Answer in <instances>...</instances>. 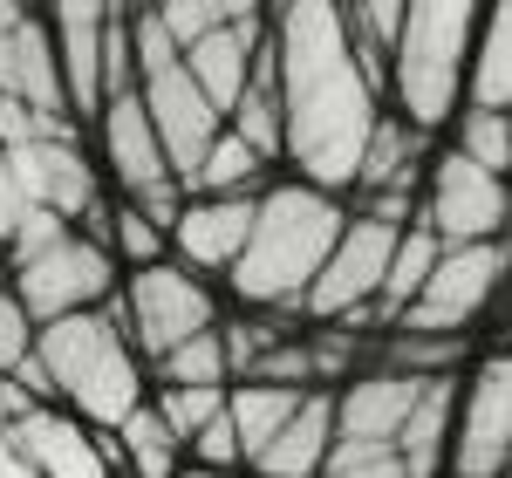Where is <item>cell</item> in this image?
<instances>
[{
	"instance_id": "obj_1",
	"label": "cell",
	"mask_w": 512,
	"mask_h": 478,
	"mask_svg": "<svg viewBox=\"0 0 512 478\" xmlns=\"http://www.w3.org/2000/svg\"><path fill=\"white\" fill-rule=\"evenodd\" d=\"M274 82H280V158L294 164L301 185L328 199L355 192V171L369 151V130L383 117L376 82L355 69L342 7H274Z\"/></svg>"
},
{
	"instance_id": "obj_2",
	"label": "cell",
	"mask_w": 512,
	"mask_h": 478,
	"mask_svg": "<svg viewBox=\"0 0 512 478\" xmlns=\"http://www.w3.org/2000/svg\"><path fill=\"white\" fill-rule=\"evenodd\" d=\"M349 226V205L301 185V178H280L260 192V212H253V233H246V253H239L233 294L246 308H267L274 321H294L308 308V287L328 267L335 239Z\"/></svg>"
},
{
	"instance_id": "obj_3",
	"label": "cell",
	"mask_w": 512,
	"mask_h": 478,
	"mask_svg": "<svg viewBox=\"0 0 512 478\" xmlns=\"http://www.w3.org/2000/svg\"><path fill=\"white\" fill-rule=\"evenodd\" d=\"M35 356L55 383V403L69 417H82L89 431H117L144 403V362L123 335V301H103L89 315L35 328Z\"/></svg>"
},
{
	"instance_id": "obj_4",
	"label": "cell",
	"mask_w": 512,
	"mask_h": 478,
	"mask_svg": "<svg viewBox=\"0 0 512 478\" xmlns=\"http://www.w3.org/2000/svg\"><path fill=\"white\" fill-rule=\"evenodd\" d=\"M478 14L472 0H424V7H403V35L390 48V96L396 123H410L417 137H431L444 123H458L465 103V76H472V41H478Z\"/></svg>"
},
{
	"instance_id": "obj_5",
	"label": "cell",
	"mask_w": 512,
	"mask_h": 478,
	"mask_svg": "<svg viewBox=\"0 0 512 478\" xmlns=\"http://www.w3.org/2000/svg\"><path fill=\"white\" fill-rule=\"evenodd\" d=\"M0 267H7V294L28 308L35 328L69 321V315H89V308L117 301V287H123L110 246L82 239L76 226L55 239V246H41V253H28V260H0Z\"/></svg>"
},
{
	"instance_id": "obj_6",
	"label": "cell",
	"mask_w": 512,
	"mask_h": 478,
	"mask_svg": "<svg viewBox=\"0 0 512 478\" xmlns=\"http://www.w3.org/2000/svg\"><path fill=\"white\" fill-rule=\"evenodd\" d=\"M123 301V335L137 362H164L171 349H185L192 335H212L219 328V294L192 274V267H144L117 287Z\"/></svg>"
},
{
	"instance_id": "obj_7",
	"label": "cell",
	"mask_w": 512,
	"mask_h": 478,
	"mask_svg": "<svg viewBox=\"0 0 512 478\" xmlns=\"http://www.w3.org/2000/svg\"><path fill=\"white\" fill-rule=\"evenodd\" d=\"M512 280V239H485V246H444L437 253L431 280H424V294L403 308L396 328H410V335H465L499 294H506Z\"/></svg>"
},
{
	"instance_id": "obj_8",
	"label": "cell",
	"mask_w": 512,
	"mask_h": 478,
	"mask_svg": "<svg viewBox=\"0 0 512 478\" xmlns=\"http://www.w3.org/2000/svg\"><path fill=\"white\" fill-rule=\"evenodd\" d=\"M417 219L437 233V246H485V239H506L512 226V185L478 171L472 158L444 151L417 192Z\"/></svg>"
},
{
	"instance_id": "obj_9",
	"label": "cell",
	"mask_w": 512,
	"mask_h": 478,
	"mask_svg": "<svg viewBox=\"0 0 512 478\" xmlns=\"http://www.w3.org/2000/svg\"><path fill=\"white\" fill-rule=\"evenodd\" d=\"M512 458V349L485 356L451 417V478H499Z\"/></svg>"
},
{
	"instance_id": "obj_10",
	"label": "cell",
	"mask_w": 512,
	"mask_h": 478,
	"mask_svg": "<svg viewBox=\"0 0 512 478\" xmlns=\"http://www.w3.org/2000/svg\"><path fill=\"white\" fill-rule=\"evenodd\" d=\"M390 253H396V226H376V219L349 212V226L335 239L328 267L315 274L301 315L308 321H349V315H362V308H376L383 274H390Z\"/></svg>"
},
{
	"instance_id": "obj_11",
	"label": "cell",
	"mask_w": 512,
	"mask_h": 478,
	"mask_svg": "<svg viewBox=\"0 0 512 478\" xmlns=\"http://www.w3.org/2000/svg\"><path fill=\"white\" fill-rule=\"evenodd\" d=\"M0 158L14 164V178H21L28 205L55 212L62 226H82V219H89V212L103 205V178H96V164H89V151H82V130L41 137V144L0 151Z\"/></svg>"
},
{
	"instance_id": "obj_12",
	"label": "cell",
	"mask_w": 512,
	"mask_h": 478,
	"mask_svg": "<svg viewBox=\"0 0 512 478\" xmlns=\"http://www.w3.org/2000/svg\"><path fill=\"white\" fill-rule=\"evenodd\" d=\"M7 438L21 444V458L41 478H117L123 451L110 431H89L82 417H69L62 403H41L21 424H7Z\"/></svg>"
},
{
	"instance_id": "obj_13",
	"label": "cell",
	"mask_w": 512,
	"mask_h": 478,
	"mask_svg": "<svg viewBox=\"0 0 512 478\" xmlns=\"http://www.w3.org/2000/svg\"><path fill=\"white\" fill-rule=\"evenodd\" d=\"M0 96L28 103L41 117H69L62 103V76H55V41H48V14L0 0ZM76 123V117H69Z\"/></svg>"
},
{
	"instance_id": "obj_14",
	"label": "cell",
	"mask_w": 512,
	"mask_h": 478,
	"mask_svg": "<svg viewBox=\"0 0 512 478\" xmlns=\"http://www.w3.org/2000/svg\"><path fill=\"white\" fill-rule=\"evenodd\" d=\"M417 397H424L417 376H396V369L355 376L349 390H335V444H355V451H396V438H403Z\"/></svg>"
},
{
	"instance_id": "obj_15",
	"label": "cell",
	"mask_w": 512,
	"mask_h": 478,
	"mask_svg": "<svg viewBox=\"0 0 512 478\" xmlns=\"http://www.w3.org/2000/svg\"><path fill=\"white\" fill-rule=\"evenodd\" d=\"M260 48H267V7H233L226 28H212L198 48H185V69H192V82L205 89V103H212L219 117H233V110H239Z\"/></svg>"
},
{
	"instance_id": "obj_16",
	"label": "cell",
	"mask_w": 512,
	"mask_h": 478,
	"mask_svg": "<svg viewBox=\"0 0 512 478\" xmlns=\"http://www.w3.org/2000/svg\"><path fill=\"white\" fill-rule=\"evenodd\" d=\"M96 137H103V164H110V178H117L123 199H151V192H171V185H178L171 164H164V144H158V130H151V117H144V96H137V89L103 103Z\"/></svg>"
},
{
	"instance_id": "obj_17",
	"label": "cell",
	"mask_w": 512,
	"mask_h": 478,
	"mask_svg": "<svg viewBox=\"0 0 512 478\" xmlns=\"http://www.w3.org/2000/svg\"><path fill=\"white\" fill-rule=\"evenodd\" d=\"M253 212H260V199H185L178 226H171L178 267H192L198 280L233 274L246 253V233H253Z\"/></svg>"
},
{
	"instance_id": "obj_18",
	"label": "cell",
	"mask_w": 512,
	"mask_h": 478,
	"mask_svg": "<svg viewBox=\"0 0 512 478\" xmlns=\"http://www.w3.org/2000/svg\"><path fill=\"white\" fill-rule=\"evenodd\" d=\"M48 41H55V76H62L69 117H103V7H55Z\"/></svg>"
},
{
	"instance_id": "obj_19",
	"label": "cell",
	"mask_w": 512,
	"mask_h": 478,
	"mask_svg": "<svg viewBox=\"0 0 512 478\" xmlns=\"http://www.w3.org/2000/svg\"><path fill=\"white\" fill-rule=\"evenodd\" d=\"M328 451H335V390H308L287 431L253 458V478H321Z\"/></svg>"
},
{
	"instance_id": "obj_20",
	"label": "cell",
	"mask_w": 512,
	"mask_h": 478,
	"mask_svg": "<svg viewBox=\"0 0 512 478\" xmlns=\"http://www.w3.org/2000/svg\"><path fill=\"white\" fill-rule=\"evenodd\" d=\"M451 417H458V383H451V376L424 383V397H417L403 438H396V465L410 478H437L451 465Z\"/></svg>"
},
{
	"instance_id": "obj_21",
	"label": "cell",
	"mask_w": 512,
	"mask_h": 478,
	"mask_svg": "<svg viewBox=\"0 0 512 478\" xmlns=\"http://www.w3.org/2000/svg\"><path fill=\"white\" fill-rule=\"evenodd\" d=\"M465 110H499V117H512V0L478 14L472 76H465Z\"/></svg>"
},
{
	"instance_id": "obj_22",
	"label": "cell",
	"mask_w": 512,
	"mask_h": 478,
	"mask_svg": "<svg viewBox=\"0 0 512 478\" xmlns=\"http://www.w3.org/2000/svg\"><path fill=\"white\" fill-rule=\"evenodd\" d=\"M417 178H424V137L383 110L376 130H369V151H362V171H355V192H362V199H369V192H417Z\"/></svg>"
},
{
	"instance_id": "obj_23",
	"label": "cell",
	"mask_w": 512,
	"mask_h": 478,
	"mask_svg": "<svg viewBox=\"0 0 512 478\" xmlns=\"http://www.w3.org/2000/svg\"><path fill=\"white\" fill-rule=\"evenodd\" d=\"M301 397L308 390H274V383H233L226 390V417H233V431H239V458L246 465L287 431V417L301 410Z\"/></svg>"
},
{
	"instance_id": "obj_24",
	"label": "cell",
	"mask_w": 512,
	"mask_h": 478,
	"mask_svg": "<svg viewBox=\"0 0 512 478\" xmlns=\"http://www.w3.org/2000/svg\"><path fill=\"white\" fill-rule=\"evenodd\" d=\"M110 438H117L123 472H130V478H178V465H185V444L171 438V424L158 417V403H151V397L137 403Z\"/></svg>"
},
{
	"instance_id": "obj_25",
	"label": "cell",
	"mask_w": 512,
	"mask_h": 478,
	"mask_svg": "<svg viewBox=\"0 0 512 478\" xmlns=\"http://www.w3.org/2000/svg\"><path fill=\"white\" fill-rule=\"evenodd\" d=\"M437 233L417 219V226H403L396 233V253H390V274H383V294H376V315H383V328H396L403 321V308L424 294V280H431V267H437Z\"/></svg>"
},
{
	"instance_id": "obj_26",
	"label": "cell",
	"mask_w": 512,
	"mask_h": 478,
	"mask_svg": "<svg viewBox=\"0 0 512 478\" xmlns=\"http://www.w3.org/2000/svg\"><path fill=\"white\" fill-rule=\"evenodd\" d=\"M260 178H267V158L246 151L233 130H219V144H212L205 164L192 171L185 199H260Z\"/></svg>"
},
{
	"instance_id": "obj_27",
	"label": "cell",
	"mask_w": 512,
	"mask_h": 478,
	"mask_svg": "<svg viewBox=\"0 0 512 478\" xmlns=\"http://www.w3.org/2000/svg\"><path fill=\"white\" fill-rule=\"evenodd\" d=\"M342 35H349L355 69L376 82V96H383L390 48H396V35H403V7H342Z\"/></svg>"
},
{
	"instance_id": "obj_28",
	"label": "cell",
	"mask_w": 512,
	"mask_h": 478,
	"mask_svg": "<svg viewBox=\"0 0 512 478\" xmlns=\"http://www.w3.org/2000/svg\"><path fill=\"white\" fill-rule=\"evenodd\" d=\"M158 369V390H233V376H226V349H219V328L212 335H192L185 349H171Z\"/></svg>"
},
{
	"instance_id": "obj_29",
	"label": "cell",
	"mask_w": 512,
	"mask_h": 478,
	"mask_svg": "<svg viewBox=\"0 0 512 478\" xmlns=\"http://www.w3.org/2000/svg\"><path fill=\"white\" fill-rule=\"evenodd\" d=\"M458 158H472L492 178H512V117L499 110H458Z\"/></svg>"
},
{
	"instance_id": "obj_30",
	"label": "cell",
	"mask_w": 512,
	"mask_h": 478,
	"mask_svg": "<svg viewBox=\"0 0 512 478\" xmlns=\"http://www.w3.org/2000/svg\"><path fill=\"white\" fill-rule=\"evenodd\" d=\"M164 253H171V233H164V226H151L137 205L123 199L117 212H110V260H117V267H130V274H144V267H164Z\"/></svg>"
},
{
	"instance_id": "obj_31",
	"label": "cell",
	"mask_w": 512,
	"mask_h": 478,
	"mask_svg": "<svg viewBox=\"0 0 512 478\" xmlns=\"http://www.w3.org/2000/svg\"><path fill=\"white\" fill-rule=\"evenodd\" d=\"M287 335H294V328H287V321H219V349H226V376H239V383H246V376H253V369H260V356H267V349H274V342H287Z\"/></svg>"
},
{
	"instance_id": "obj_32",
	"label": "cell",
	"mask_w": 512,
	"mask_h": 478,
	"mask_svg": "<svg viewBox=\"0 0 512 478\" xmlns=\"http://www.w3.org/2000/svg\"><path fill=\"white\" fill-rule=\"evenodd\" d=\"M451 362H458V342H451V335H410V328H396L390 362H383V369H396V376H417V383H437Z\"/></svg>"
},
{
	"instance_id": "obj_33",
	"label": "cell",
	"mask_w": 512,
	"mask_h": 478,
	"mask_svg": "<svg viewBox=\"0 0 512 478\" xmlns=\"http://www.w3.org/2000/svg\"><path fill=\"white\" fill-rule=\"evenodd\" d=\"M137 89V48H130V7H103V103Z\"/></svg>"
},
{
	"instance_id": "obj_34",
	"label": "cell",
	"mask_w": 512,
	"mask_h": 478,
	"mask_svg": "<svg viewBox=\"0 0 512 478\" xmlns=\"http://www.w3.org/2000/svg\"><path fill=\"white\" fill-rule=\"evenodd\" d=\"M158 417L171 424V438L178 444H192L212 417H226V390H158Z\"/></svg>"
},
{
	"instance_id": "obj_35",
	"label": "cell",
	"mask_w": 512,
	"mask_h": 478,
	"mask_svg": "<svg viewBox=\"0 0 512 478\" xmlns=\"http://www.w3.org/2000/svg\"><path fill=\"white\" fill-rule=\"evenodd\" d=\"M226 14H233V7H205V0H178V7H158V28L171 35V48L185 55V48H198V41L212 35V28H226Z\"/></svg>"
},
{
	"instance_id": "obj_36",
	"label": "cell",
	"mask_w": 512,
	"mask_h": 478,
	"mask_svg": "<svg viewBox=\"0 0 512 478\" xmlns=\"http://www.w3.org/2000/svg\"><path fill=\"white\" fill-rule=\"evenodd\" d=\"M35 356V321H28V308L7 294V280H0V376H14L21 362Z\"/></svg>"
},
{
	"instance_id": "obj_37",
	"label": "cell",
	"mask_w": 512,
	"mask_h": 478,
	"mask_svg": "<svg viewBox=\"0 0 512 478\" xmlns=\"http://www.w3.org/2000/svg\"><path fill=\"white\" fill-rule=\"evenodd\" d=\"M185 451H192L198 472H226V478H233L239 465H246V458H239V431H233V417H212V424H205V431H198Z\"/></svg>"
},
{
	"instance_id": "obj_38",
	"label": "cell",
	"mask_w": 512,
	"mask_h": 478,
	"mask_svg": "<svg viewBox=\"0 0 512 478\" xmlns=\"http://www.w3.org/2000/svg\"><path fill=\"white\" fill-rule=\"evenodd\" d=\"M321 478H410L396 465V451H355V444H335Z\"/></svg>"
},
{
	"instance_id": "obj_39",
	"label": "cell",
	"mask_w": 512,
	"mask_h": 478,
	"mask_svg": "<svg viewBox=\"0 0 512 478\" xmlns=\"http://www.w3.org/2000/svg\"><path fill=\"white\" fill-rule=\"evenodd\" d=\"M35 205H28V192H21V178H14V164L0 158V253H7V239L21 233V219H28Z\"/></svg>"
},
{
	"instance_id": "obj_40",
	"label": "cell",
	"mask_w": 512,
	"mask_h": 478,
	"mask_svg": "<svg viewBox=\"0 0 512 478\" xmlns=\"http://www.w3.org/2000/svg\"><path fill=\"white\" fill-rule=\"evenodd\" d=\"M0 478H41L35 465H28V458H21V444L7 438V431H0Z\"/></svg>"
},
{
	"instance_id": "obj_41",
	"label": "cell",
	"mask_w": 512,
	"mask_h": 478,
	"mask_svg": "<svg viewBox=\"0 0 512 478\" xmlns=\"http://www.w3.org/2000/svg\"><path fill=\"white\" fill-rule=\"evenodd\" d=\"M178 478H226V472H198V465H185V472H178Z\"/></svg>"
},
{
	"instance_id": "obj_42",
	"label": "cell",
	"mask_w": 512,
	"mask_h": 478,
	"mask_svg": "<svg viewBox=\"0 0 512 478\" xmlns=\"http://www.w3.org/2000/svg\"><path fill=\"white\" fill-rule=\"evenodd\" d=\"M499 478H512V458H506V472H499Z\"/></svg>"
}]
</instances>
